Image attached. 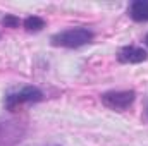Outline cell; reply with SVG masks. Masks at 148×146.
Wrapping results in <instances>:
<instances>
[{
    "label": "cell",
    "instance_id": "4",
    "mask_svg": "<svg viewBox=\"0 0 148 146\" xmlns=\"http://www.w3.org/2000/svg\"><path fill=\"white\" fill-rule=\"evenodd\" d=\"M26 132V124L21 120H0V146H17Z\"/></svg>",
    "mask_w": 148,
    "mask_h": 146
},
{
    "label": "cell",
    "instance_id": "1",
    "mask_svg": "<svg viewBox=\"0 0 148 146\" xmlns=\"http://www.w3.org/2000/svg\"><path fill=\"white\" fill-rule=\"evenodd\" d=\"M95 38V33L84 26L79 28H71L60 33H55L50 38V43L53 46H60V48H81L88 43H91Z\"/></svg>",
    "mask_w": 148,
    "mask_h": 146
},
{
    "label": "cell",
    "instance_id": "2",
    "mask_svg": "<svg viewBox=\"0 0 148 146\" xmlns=\"http://www.w3.org/2000/svg\"><path fill=\"white\" fill-rule=\"evenodd\" d=\"M43 98H45V95H43V91L40 88L24 86V88H21L17 91L7 93V96L3 100V105L9 112H14L24 103H40V102H43Z\"/></svg>",
    "mask_w": 148,
    "mask_h": 146
},
{
    "label": "cell",
    "instance_id": "3",
    "mask_svg": "<svg viewBox=\"0 0 148 146\" xmlns=\"http://www.w3.org/2000/svg\"><path fill=\"white\" fill-rule=\"evenodd\" d=\"M102 103L110 110H117V112H124L127 110L136 100V91L134 89H112V91H105L103 95H100Z\"/></svg>",
    "mask_w": 148,
    "mask_h": 146
},
{
    "label": "cell",
    "instance_id": "6",
    "mask_svg": "<svg viewBox=\"0 0 148 146\" xmlns=\"http://www.w3.org/2000/svg\"><path fill=\"white\" fill-rule=\"evenodd\" d=\"M127 16L134 23H148V0H134L129 3Z\"/></svg>",
    "mask_w": 148,
    "mask_h": 146
},
{
    "label": "cell",
    "instance_id": "5",
    "mask_svg": "<svg viewBox=\"0 0 148 146\" xmlns=\"http://www.w3.org/2000/svg\"><path fill=\"white\" fill-rule=\"evenodd\" d=\"M148 59L147 50L136 45H126L117 50V60L121 64H141Z\"/></svg>",
    "mask_w": 148,
    "mask_h": 146
},
{
    "label": "cell",
    "instance_id": "10",
    "mask_svg": "<svg viewBox=\"0 0 148 146\" xmlns=\"http://www.w3.org/2000/svg\"><path fill=\"white\" fill-rule=\"evenodd\" d=\"M147 117H148V107H147Z\"/></svg>",
    "mask_w": 148,
    "mask_h": 146
},
{
    "label": "cell",
    "instance_id": "9",
    "mask_svg": "<svg viewBox=\"0 0 148 146\" xmlns=\"http://www.w3.org/2000/svg\"><path fill=\"white\" fill-rule=\"evenodd\" d=\"M145 43H147V46H148V35L145 36Z\"/></svg>",
    "mask_w": 148,
    "mask_h": 146
},
{
    "label": "cell",
    "instance_id": "8",
    "mask_svg": "<svg viewBox=\"0 0 148 146\" xmlns=\"http://www.w3.org/2000/svg\"><path fill=\"white\" fill-rule=\"evenodd\" d=\"M2 24H3L5 28H12V29H16V28H19L23 23H21V19H19L17 16H14V14H7V16L2 19Z\"/></svg>",
    "mask_w": 148,
    "mask_h": 146
},
{
    "label": "cell",
    "instance_id": "7",
    "mask_svg": "<svg viewBox=\"0 0 148 146\" xmlns=\"http://www.w3.org/2000/svg\"><path fill=\"white\" fill-rule=\"evenodd\" d=\"M45 24H47L45 19L40 17V16H29V17H26L23 21V26H24V29L28 33H40L45 28Z\"/></svg>",
    "mask_w": 148,
    "mask_h": 146
}]
</instances>
